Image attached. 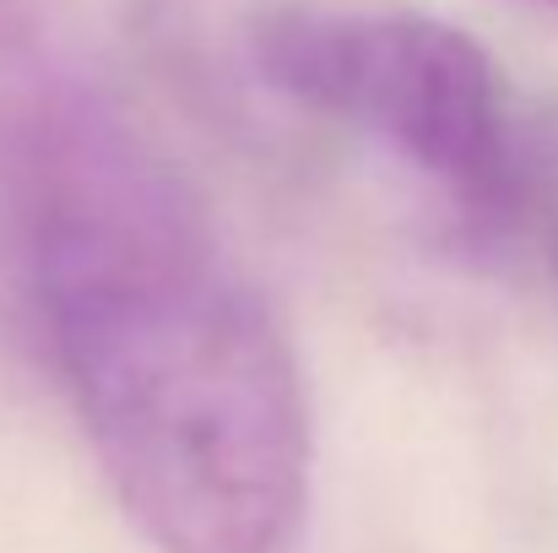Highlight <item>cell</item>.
Segmentation results:
<instances>
[{
  "label": "cell",
  "instance_id": "cell-3",
  "mask_svg": "<svg viewBox=\"0 0 558 553\" xmlns=\"http://www.w3.org/2000/svg\"><path fill=\"white\" fill-rule=\"evenodd\" d=\"M521 239H537L558 288V104L521 120Z\"/></svg>",
  "mask_w": 558,
  "mask_h": 553
},
{
  "label": "cell",
  "instance_id": "cell-1",
  "mask_svg": "<svg viewBox=\"0 0 558 553\" xmlns=\"http://www.w3.org/2000/svg\"><path fill=\"white\" fill-rule=\"evenodd\" d=\"M0 321L158 553H293L315 423L201 195L33 0H0Z\"/></svg>",
  "mask_w": 558,
  "mask_h": 553
},
{
  "label": "cell",
  "instance_id": "cell-2",
  "mask_svg": "<svg viewBox=\"0 0 558 553\" xmlns=\"http://www.w3.org/2000/svg\"><path fill=\"white\" fill-rule=\"evenodd\" d=\"M250 60L271 93L423 180L466 255L521 239V120L499 65L456 22L277 0L250 22Z\"/></svg>",
  "mask_w": 558,
  "mask_h": 553
},
{
  "label": "cell",
  "instance_id": "cell-4",
  "mask_svg": "<svg viewBox=\"0 0 558 553\" xmlns=\"http://www.w3.org/2000/svg\"><path fill=\"white\" fill-rule=\"evenodd\" d=\"M548 5H558V0H548Z\"/></svg>",
  "mask_w": 558,
  "mask_h": 553
}]
</instances>
